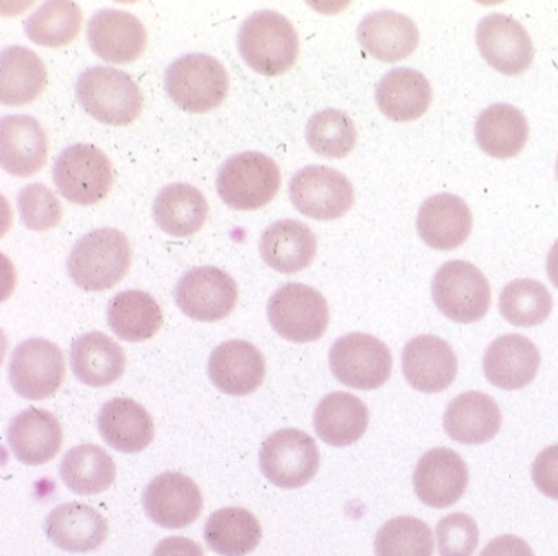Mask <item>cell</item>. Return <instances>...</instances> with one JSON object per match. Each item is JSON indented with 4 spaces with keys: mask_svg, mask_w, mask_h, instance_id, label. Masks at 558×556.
<instances>
[{
    "mask_svg": "<svg viewBox=\"0 0 558 556\" xmlns=\"http://www.w3.org/2000/svg\"><path fill=\"white\" fill-rule=\"evenodd\" d=\"M132 255V245L122 231L96 229L74 244L68 258V274L81 290H110L129 274Z\"/></svg>",
    "mask_w": 558,
    "mask_h": 556,
    "instance_id": "6da1fadb",
    "label": "cell"
},
{
    "mask_svg": "<svg viewBox=\"0 0 558 556\" xmlns=\"http://www.w3.org/2000/svg\"><path fill=\"white\" fill-rule=\"evenodd\" d=\"M238 49L244 62L257 74L282 75L299 58V33L282 13L260 10L241 25Z\"/></svg>",
    "mask_w": 558,
    "mask_h": 556,
    "instance_id": "7a4b0ae2",
    "label": "cell"
},
{
    "mask_svg": "<svg viewBox=\"0 0 558 556\" xmlns=\"http://www.w3.org/2000/svg\"><path fill=\"white\" fill-rule=\"evenodd\" d=\"M76 97L87 114L109 126L132 124L145 107V97L135 78L107 65L81 72Z\"/></svg>",
    "mask_w": 558,
    "mask_h": 556,
    "instance_id": "3957f363",
    "label": "cell"
},
{
    "mask_svg": "<svg viewBox=\"0 0 558 556\" xmlns=\"http://www.w3.org/2000/svg\"><path fill=\"white\" fill-rule=\"evenodd\" d=\"M280 183L282 176L272 157L246 150L225 160L218 170L217 192L230 208L253 211L276 198Z\"/></svg>",
    "mask_w": 558,
    "mask_h": 556,
    "instance_id": "277c9868",
    "label": "cell"
},
{
    "mask_svg": "<svg viewBox=\"0 0 558 556\" xmlns=\"http://www.w3.org/2000/svg\"><path fill=\"white\" fill-rule=\"evenodd\" d=\"M169 98L189 113H208L223 104L230 77L214 56L192 52L175 59L165 75Z\"/></svg>",
    "mask_w": 558,
    "mask_h": 556,
    "instance_id": "5b68a950",
    "label": "cell"
},
{
    "mask_svg": "<svg viewBox=\"0 0 558 556\" xmlns=\"http://www.w3.org/2000/svg\"><path fill=\"white\" fill-rule=\"evenodd\" d=\"M267 317L283 339L295 343L315 342L328 329V301L308 285H282L267 303Z\"/></svg>",
    "mask_w": 558,
    "mask_h": 556,
    "instance_id": "8992f818",
    "label": "cell"
},
{
    "mask_svg": "<svg viewBox=\"0 0 558 556\" xmlns=\"http://www.w3.org/2000/svg\"><path fill=\"white\" fill-rule=\"evenodd\" d=\"M53 180L68 202L81 206L97 205L112 190V162L93 144H73L54 160Z\"/></svg>",
    "mask_w": 558,
    "mask_h": 556,
    "instance_id": "52a82bcc",
    "label": "cell"
},
{
    "mask_svg": "<svg viewBox=\"0 0 558 556\" xmlns=\"http://www.w3.org/2000/svg\"><path fill=\"white\" fill-rule=\"evenodd\" d=\"M329 366L338 382L349 388L371 391L388 382L393 356L387 343L371 334L352 333L339 337L329 350Z\"/></svg>",
    "mask_w": 558,
    "mask_h": 556,
    "instance_id": "ba28073f",
    "label": "cell"
},
{
    "mask_svg": "<svg viewBox=\"0 0 558 556\" xmlns=\"http://www.w3.org/2000/svg\"><path fill=\"white\" fill-rule=\"evenodd\" d=\"M433 298L444 316L456 323L470 324L488 313L492 288L475 265L465 261H450L434 275Z\"/></svg>",
    "mask_w": 558,
    "mask_h": 556,
    "instance_id": "9c48e42d",
    "label": "cell"
},
{
    "mask_svg": "<svg viewBox=\"0 0 558 556\" xmlns=\"http://www.w3.org/2000/svg\"><path fill=\"white\" fill-rule=\"evenodd\" d=\"M319 460V448L312 435L299 428H282L264 442L259 467L264 476L277 487L296 489L315 478Z\"/></svg>",
    "mask_w": 558,
    "mask_h": 556,
    "instance_id": "30bf717a",
    "label": "cell"
},
{
    "mask_svg": "<svg viewBox=\"0 0 558 556\" xmlns=\"http://www.w3.org/2000/svg\"><path fill=\"white\" fill-rule=\"evenodd\" d=\"M66 376V362L60 346L48 339L24 340L15 347L9 362V379L22 398L31 401L57 395Z\"/></svg>",
    "mask_w": 558,
    "mask_h": 556,
    "instance_id": "8fae6325",
    "label": "cell"
},
{
    "mask_svg": "<svg viewBox=\"0 0 558 556\" xmlns=\"http://www.w3.org/2000/svg\"><path fill=\"white\" fill-rule=\"evenodd\" d=\"M289 196L296 211L318 221L341 218L354 205L351 180L325 166H308L290 180Z\"/></svg>",
    "mask_w": 558,
    "mask_h": 556,
    "instance_id": "7c38bea8",
    "label": "cell"
},
{
    "mask_svg": "<svg viewBox=\"0 0 558 556\" xmlns=\"http://www.w3.org/2000/svg\"><path fill=\"white\" fill-rule=\"evenodd\" d=\"M238 294L234 278L217 267L191 268L174 291L179 310L201 323H215L230 316L236 307Z\"/></svg>",
    "mask_w": 558,
    "mask_h": 556,
    "instance_id": "4fadbf2b",
    "label": "cell"
},
{
    "mask_svg": "<svg viewBox=\"0 0 558 556\" xmlns=\"http://www.w3.org/2000/svg\"><path fill=\"white\" fill-rule=\"evenodd\" d=\"M146 516L162 529L179 530L201 517L204 496L192 478L178 471L159 474L143 493Z\"/></svg>",
    "mask_w": 558,
    "mask_h": 556,
    "instance_id": "5bb4252c",
    "label": "cell"
},
{
    "mask_svg": "<svg viewBox=\"0 0 558 556\" xmlns=\"http://www.w3.org/2000/svg\"><path fill=\"white\" fill-rule=\"evenodd\" d=\"M476 46L483 59L505 75L522 74L534 61L531 36L518 20L502 13L480 20Z\"/></svg>",
    "mask_w": 558,
    "mask_h": 556,
    "instance_id": "9a60e30c",
    "label": "cell"
},
{
    "mask_svg": "<svg viewBox=\"0 0 558 556\" xmlns=\"http://www.w3.org/2000/svg\"><path fill=\"white\" fill-rule=\"evenodd\" d=\"M87 39L94 55L110 64H130L142 58L148 33L138 16L125 10L104 9L87 25Z\"/></svg>",
    "mask_w": 558,
    "mask_h": 556,
    "instance_id": "2e32d148",
    "label": "cell"
},
{
    "mask_svg": "<svg viewBox=\"0 0 558 556\" xmlns=\"http://www.w3.org/2000/svg\"><path fill=\"white\" fill-rule=\"evenodd\" d=\"M413 484L421 503L434 509H446L465 493L469 468L457 451L433 448L417 461Z\"/></svg>",
    "mask_w": 558,
    "mask_h": 556,
    "instance_id": "e0dca14e",
    "label": "cell"
},
{
    "mask_svg": "<svg viewBox=\"0 0 558 556\" xmlns=\"http://www.w3.org/2000/svg\"><path fill=\"white\" fill-rule=\"evenodd\" d=\"M401 368L404 378L416 391L434 395L452 385L459 362L449 342L424 334L404 346Z\"/></svg>",
    "mask_w": 558,
    "mask_h": 556,
    "instance_id": "ac0fdd59",
    "label": "cell"
},
{
    "mask_svg": "<svg viewBox=\"0 0 558 556\" xmlns=\"http://www.w3.org/2000/svg\"><path fill=\"white\" fill-rule=\"evenodd\" d=\"M48 160V136L40 121L28 114H8L0 120V166L24 179L44 169Z\"/></svg>",
    "mask_w": 558,
    "mask_h": 556,
    "instance_id": "d6986e66",
    "label": "cell"
},
{
    "mask_svg": "<svg viewBox=\"0 0 558 556\" xmlns=\"http://www.w3.org/2000/svg\"><path fill=\"white\" fill-rule=\"evenodd\" d=\"M208 376L225 395L247 396L266 378V360L254 343L228 340L211 352Z\"/></svg>",
    "mask_w": 558,
    "mask_h": 556,
    "instance_id": "ffe728a7",
    "label": "cell"
},
{
    "mask_svg": "<svg viewBox=\"0 0 558 556\" xmlns=\"http://www.w3.org/2000/svg\"><path fill=\"white\" fill-rule=\"evenodd\" d=\"M541 366V353L527 337L506 334L489 343L483 356V370L492 385L501 389H521L531 385Z\"/></svg>",
    "mask_w": 558,
    "mask_h": 556,
    "instance_id": "44dd1931",
    "label": "cell"
},
{
    "mask_svg": "<svg viewBox=\"0 0 558 556\" xmlns=\"http://www.w3.org/2000/svg\"><path fill=\"white\" fill-rule=\"evenodd\" d=\"M473 216L469 205L452 193L427 198L417 213V232L429 247L453 251L469 239Z\"/></svg>",
    "mask_w": 558,
    "mask_h": 556,
    "instance_id": "7402d4cb",
    "label": "cell"
},
{
    "mask_svg": "<svg viewBox=\"0 0 558 556\" xmlns=\"http://www.w3.org/2000/svg\"><path fill=\"white\" fill-rule=\"evenodd\" d=\"M357 39L372 58L398 62L416 51L420 32L410 16L393 10H378L359 23Z\"/></svg>",
    "mask_w": 558,
    "mask_h": 556,
    "instance_id": "603a6c76",
    "label": "cell"
},
{
    "mask_svg": "<svg viewBox=\"0 0 558 556\" xmlns=\"http://www.w3.org/2000/svg\"><path fill=\"white\" fill-rule=\"evenodd\" d=\"M45 532L50 542L64 552L87 553L104 545L109 523L87 504L66 503L48 513Z\"/></svg>",
    "mask_w": 558,
    "mask_h": 556,
    "instance_id": "cb8c5ba5",
    "label": "cell"
},
{
    "mask_svg": "<svg viewBox=\"0 0 558 556\" xmlns=\"http://www.w3.org/2000/svg\"><path fill=\"white\" fill-rule=\"evenodd\" d=\"M9 445L21 463L28 467L48 463L63 445V427L57 415L45 409L28 408L9 425Z\"/></svg>",
    "mask_w": 558,
    "mask_h": 556,
    "instance_id": "d4e9b609",
    "label": "cell"
},
{
    "mask_svg": "<svg viewBox=\"0 0 558 556\" xmlns=\"http://www.w3.org/2000/svg\"><path fill=\"white\" fill-rule=\"evenodd\" d=\"M318 251L315 232L296 219H280L264 229L259 241L263 261L280 274H296L313 264Z\"/></svg>",
    "mask_w": 558,
    "mask_h": 556,
    "instance_id": "484cf974",
    "label": "cell"
},
{
    "mask_svg": "<svg viewBox=\"0 0 558 556\" xmlns=\"http://www.w3.org/2000/svg\"><path fill=\"white\" fill-rule=\"evenodd\" d=\"M498 402L482 391H466L452 399L444 414V428L452 440L465 445L486 444L501 428Z\"/></svg>",
    "mask_w": 558,
    "mask_h": 556,
    "instance_id": "4316f807",
    "label": "cell"
},
{
    "mask_svg": "<svg viewBox=\"0 0 558 556\" xmlns=\"http://www.w3.org/2000/svg\"><path fill=\"white\" fill-rule=\"evenodd\" d=\"M97 424L106 444L122 454H140L155 440L151 415L132 398L107 401L100 409Z\"/></svg>",
    "mask_w": 558,
    "mask_h": 556,
    "instance_id": "83f0119b",
    "label": "cell"
},
{
    "mask_svg": "<svg viewBox=\"0 0 558 556\" xmlns=\"http://www.w3.org/2000/svg\"><path fill=\"white\" fill-rule=\"evenodd\" d=\"M70 359L76 378L93 388L113 385L126 368L125 350L99 330L77 337L71 346Z\"/></svg>",
    "mask_w": 558,
    "mask_h": 556,
    "instance_id": "f1b7e54d",
    "label": "cell"
},
{
    "mask_svg": "<svg viewBox=\"0 0 558 556\" xmlns=\"http://www.w3.org/2000/svg\"><path fill=\"white\" fill-rule=\"evenodd\" d=\"M375 100L385 117L400 123L414 121L429 110L433 88L426 75L410 68L387 72L378 82Z\"/></svg>",
    "mask_w": 558,
    "mask_h": 556,
    "instance_id": "f546056e",
    "label": "cell"
},
{
    "mask_svg": "<svg viewBox=\"0 0 558 556\" xmlns=\"http://www.w3.org/2000/svg\"><path fill=\"white\" fill-rule=\"evenodd\" d=\"M47 65L25 46H9L0 52V101L8 107L32 104L47 87Z\"/></svg>",
    "mask_w": 558,
    "mask_h": 556,
    "instance_id": "4dcf8cb0",
    "label": "cell"
},
{
    "mask_svg": "<svg viewBox=\"0 0 558 556\" xmlns=\"http://www.w3.org/2000/svg\"><path fill=\"white\" fill-rule=\"evenodd\" d=\"M316 434L331 447H349L368 427V409L357 396L335 391L319 401L313 415Z\"/></svg>",
    "mask_w": 558,
    "mask_h": 556,
    "instance_id": "1f68e13d",
    "label": "cell"
},
{
    "mask_svg": "<svg viewBox=\"0 0 558 556\" xmlns=\"http://www.w3.org/2000/svg\"><path fill=\"white\" fill-rule=\"evenodd\" d=\"M156 225L172 238H189L204 228L208 203L204 193L191 183H171L156 196L153 205Z\"/></svg>",
    "mask_w": 558,
    "mask_h": 556,
    "instance_id": "d6a6232c",
    "label": "cell"
},
{
    "mask_svg": "<svg viewBox=\"0 0 558 556\" xmlns=\"http://www.w3.org/2000/svg\"><path fill=\"white\" fill-rule=\"evenodd\" d=\"M475 137L483 153L495 159H511L527 143V118L512 105H492L476 120Z\"/></svg>",
    "mask_w": 558,
    "mask_h": 556,
    "instance_id": "836d02e7",
    "label": "cell"
},
{
    "mask_svg": "<svg viewBox=\"0 0 558 556\" xmlns=\"http://www.w3.org/2000/svg\"><path fill=\"white\" fill-rule=\"evenodd\" d=\"M107 321L119 339L143 342L159 333L165 314L151 294L142 290H125L110 300Z\"/></svg>",
    "mask_w": 558,
    "mask_h": 556,
    "instance_id": "e575fe53",
    "label": "cell"
},
{
    "mask_svg": "<svg viewBox=\"0 0 558 556\" xmlns=\"http://www.w3.org/2000/svg\"><path fill=\"white\" fill-rule=\"evenodd\" d=\"M205 542L221 556H244L263 539V527L253 512L243 507H223L205 523Z\"/></svg>",
    "mask_w": 558,
    "mask_h": 556,
    "instance_id": "d590c367",
    "label": "cell"
},
{
    "mask_svg": "<svg viewBox=\"0 0 558 556\" xmlns=\"http://www.w3.org/2000/svg\"><path fill=\"white\" fill-rule=\"evenodd\" d=\"M60 473L68 489L80 496H96L116 483L117 464L99 445L83 444L64 455Z\"/></svg>",
    "mask_w": 558,
    "mask_h": 556,
    "instance_id": "8d00e7d4",
    "label": "cell"
},
{
    "mask_svg": "<svg viewBox=\"0 0 558 556\" xmlns=\"http://www.w3.org/2000/svg\"><path fill=\"white\" fill-rule=\"evenodd\" d=\"M83 26V10L77 3L53 0L38 7L25 20V35L35 45L63 48L71 45Z\"/></svg>",
    "mask_w": 558,
    "mask_h": 556,
    "instance_id": "74e56055",
    "label": "cell"
},
{
    "mask_svg": "<svg viewBox=\"0 0 558 556\" xmlns=\"http://www.w3.org/2000/svg\"><path fill=\"white\" fill-rule=\"evenodd\" d=\"M306 143L318 156L344 159L357 144L354 121L344 111L328 108L312 114L306 123Z\"/></svg>",
    "mask_w": 558,
    "mask_h": 556,
    "instance_id": "f35d334b",
    "label": "cell"
},
{
    "mask_svg": "<svg viewBox=\"0 0 558 556\" xmlns=\"http://www.w3.org/2000/svg\"><path fill=\"white\" fill-rule=\"evenodd\" d=\"M551 307L554 300L547 288L529 278L511 281L499 294V311L512 326H538L550 316Z\"/></svg>",
    "mask_w": 558,
    "mask_h": 556,
    "instance_id": "ab89813d",
    "label": "cell"
},
{
    "mask_svg": "<svg viewBox=\"0 0 558 556\" xmlns=\"http://www.w3.org/2000/svg\"><path fill=\"white\" fill-rule=\"evenodd\" d=\"M374 546L375 556H433V532L416 517H395L378 530Z\"/></svg>",
    "mask_w": 558,
    "mask_h": 556,
    "instance_id": "60d3db41",
    "label": "cell"
},
{
    "mask_svg": "<svg viewBox=\"0 0 558 556\" xmlns=\"http://www.w3.org/2000/svg\"><path fill=\"white\" fill-rule=\"evenodd\" d=\"M17 208L22 222L31 231H50L63 219V205L45 183L24 186L17 195Z\"/></svg>",
    "mask_w": 558,
    "mask_h": 556,
    "instance_id": "b9f144b4",
    "label": "cell"
},
{
    "mask_svg": "<svg viewBox=\"0 0 558 556\" xmlns=\"http://www.w3.org/2000/svg\"><path fill=\"white\" fill-rule=\"evenodd\" d=\"M440 556H472L480 542L478 525L469 513L444 517L436 527Z\"/></svg>",
    "mask_w": 558,
    "mask_h": 556,
    "instance_id": "7bdbcfd3",
    "label": "cell"
},
{
    "mask_svg": "<svg viewBox=\"0 0 558 556\" xmlns=\"http://www.w3.org/2000/svg\"><path fill=\"white\" fill-rule=\"evenodd\" d=\"M532 481L544 496L558 500V444L537 455L532 464Z\"/></svg>",
    "mask_w": 558,
    "mask_h": 556,
    "instance_id": "ee69618b",
    "label": "cell"
},
{
    "mask_svg": "<svg viewBox=\"0 0 558 556\" xmlns=\"http://www.w3.org/2000/svg\"><path fill=\"white\" fill-rule=\"evenodd\" d=\"M480 556H535L531 545L515 535H501L493 539Z\"/></svg>",
    "mask_w": 558,
    "mask_h": 556,
    "instance_id": "f6af8a7d",
    "label": "cell"
},
{
    "mask_svg": "<svg viewBox=\"0 0 558 556\" xmlns=\"http://www.w3.org/2000/svg\"><path fill=\"white\" fill-rule=\"evenodd\" d=\"M153 556H205L204 549L194 540L185 536H168L156 545Z\"/></svg>",
    "mask_w": 558,
    "mask_h": 556,
    "instance_id": "bcb514c9",
    "label": "cell"
},
{
    "mask_svg": "<svg viewBox=\"0 0 558 556\" xmlns=\"http://www.w3.org/2000/svg\"><path fill=\"white\" fill-rule=\"evenodd\" d=\"M547 274L551 283L558 288V241L551 245L550 252H548Z\"/></svg>",
    "mask_w": 558,
    "mask_h": 556,
    "instance_id": "7dc6e473",
    "label": "cell"
},
{
    "mask_svg": "<svg viewBox=\"0 0 558 556\" xmlns=\"http://www.w3.org/2000/svg\"><path fill=\"white\" fill-rule=\"evenodd\" d=\"M555 170H557V179H558V157H557V167H555Z\"/></svg>",
    "mask_w": 558,
    "mask_h": 556,
    "instance_id": "c3c4849f",
    "label": "cell"
}]
</instances>
